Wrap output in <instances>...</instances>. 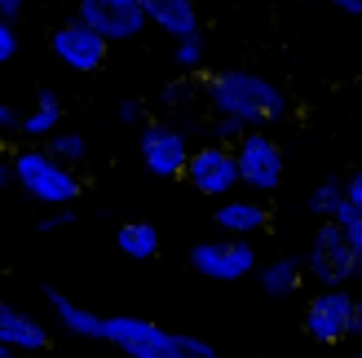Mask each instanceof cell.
<instances>
[{
  "label": "cell",
  "mask_w": 362,
  "mask_h": 358,
  "mask_svg": "<svg viewBox=\"0 0 362 358\" xmlns=\"http://www.w3.org/2000/svg\"><path fill=\"white\" fill-rule=\"evenodd\" d=\"M76 18L88 23L93 31H102L111 45L115 40H137V35L146 31V23H151L137 0H80Z\"/></svg>",
  "instance_id": "cell-11"
},
{
  "label": "cell",
  "mask_w": 362,
  "mask_h": 358,
  "mask_svg": "<svg viewBox=\"0 0 362 358\" xmlns=\"http://www.w3.org/2000/svg\"><path fill=\"white\" fill-rule=\"evenodd\" d=\"M190 270L216 279V283H234V279H247L257 275V248L247 239H221V243H194L190 248Z\"/></svg>",
  "instance_id": "cell-10"
},
{
  "label": "cell",
  "mask_w": 362,
  "mask_h": 358,
  "mask_svg": "<svg viewBox=\"0 0 362 358\" xmlns=\"http://www.w3.org/2000/svg\"><path fill=\"white\" fill-rule=\"evenodd\" d=\"M18 53V27L13 23H0V62H9Z\"/></svg>",
  "instance_id": "cell-26"
},
{
  "label": "cell",
  "mask_w": 362,
  "mask_h": 358,
  "mask_svg": "<svg viewBox=\"0 0 362 358\" xmlns=\"http://www.w3.org/2000/svg\"><path fill=\"white\" fill-rule=\"evenodd\" d=\"M345 195H349L354 208H362V168H354V173L345 177Z\"/></svg>",
  "instance_id": "cell-29"
},
{
  "label": "cell",
  "mask_w": 362,
  "mask_h": 358,
  "mask_svg": "<svg viewBox=\"0 0 362 358\" xmlns=\"http://www.w3.org/2000/svg\"><path fill=\"white\" fill-rule=\"evenodd\" d=\"M234 155H239V177L252 195H269V190L283 186L287 159H283V146L265 129H252L239 146H234Z\"/></svg>",
  "instance_id": "cell-7"
},
{
  "label": "cell",
  "mask_w": 362,
  "mask_h": 358,
  "mask_svg": "<svg viewBox=\"0 0 362 358\" xmlns=\"http://www.w3.org/2000/svg\"><path fill=\"white\" fill-rule=\"evenodd\" d=\"M115 115H119V124H141V102L137 98H124Z\"/></svg>",
  "instance_id": "cell-28"
},
{
  "label": "cell",
  "mask_w": 362,
  "mask_h": 358,
  "mask_svg": "<svg viewBox=\"0 0 362 358\" xmlns=\"http://www.w3.org/2000/svg\"><path fill=\"white\" fill-rule=\"evenodd\" d=\"M186 182H190V190L208 195V200H230L234 186H243V177H239V155H234V146H221V142L194 146L190 164H186Z\"/></svg>",
  "instance_id": "cell-6"
},
{
  "label": "cell",
  "mask_w": 362,
  "mask_h": 358,
  "mask_svg": "<svg viewBox=\"0 0 362 358\" xmlns=\"http://www.w3.org/2000/svg\"><path fill=\"white\" fill-rule=\"evenodd\" d=\"M0 345H13L18 354H40V350L53 345V332L35 314L9 306V301H0Z\"/></svg>",
  "instance_id": "cell-12"
},
{
  "label": "cell",
  "mask_w": 362,
  "mask_h": 358,
  "mask_svg": "<svg viewBox=\"0 0 362 358\" xmlns=\"http://www.w3.org/2000/svg\"><path fill=\"white\" fill-rule=\"evenodd\" d=\"M354 310H358V301L345 288H318L310 296V306H305L300 328L318 345H340L354 336Z\"/></svg>",
  "instance_id": "cell-5"
},
{
  "label": "cell",
  "mask_w": 362,
  "mask_h": 358,
  "mask_svg": "<svg viewBox=\"0 0 362 358\" xmlns=\"http://www.w3.org/2000/svg\"><path fill=\"white\" fill-rule=\"evenodd\" d=\"M115 248L133 261H151V257H159V230L151 221H124L115 230Z\"/></svg>",
  "instance_id": "cell-18"
},
{
  "label": "cell",
  "mask_w": 362,
  "mask_h": 358,
  "mask_svg": "<svg viewBox=\"0 0 362 358\" xmlns=\"http://www.w3.org/2000/svg\"><path fill=\"white\" fill-rule=\"evenodd\" d=\"M247 133H252L247 124L230 120V115H212V120H208V137H212V142H221V146H239Z\"/></svg>",
  "instance_id": "cell-23"
},
{
  "label": "cell",
  "mask_w": 362,
  "mask_h": 358,
  "mask_svg": "<svg viewBox=\"0 0 362 358\" xmlns=\"http://www.w3.org/2000/svg\"><path fill=\"white\" fill-rule=\"evenodd\" d=\"M0 129H5V133H18V137H23V115H18V111H13L9 102H0Z\"/></svg>",
  "instance_id": "cell-27"
},
{
  "label": "cell",
  "mask_w": 362,
  "mask_h": 358,
  "mask_svg": "<svg viewBox=\"0 0 362 358\" xmlns=\"http://www.w3.org/2000/svg\"><path fill=\"white\" fill-rule=\"evenodd\" d=\"M190 98H204V76H177V80L164 84L168 106H190Z\"/></svg>",
  "instance_id": "cell-22"
},
{
  "label": "cell",
  "mask_w": 362,
  "mask_h": 358,
  "mask_svg": "<svg viewBox=\"0 0 362 358\" xmlns=\"http://www.w3.org/2000/svg\"><path fill=\"white\" fill-rule=\"evenodd\" d=\"M23 13V0H0V23H18Z\"/></svg>",
  "instance_id": "cell-30"
},
{
  "label": "cell",
  "mask_w": 362,
  "mask_h": 358,
  "mask_svg": "<svg viewBox=\"0 0 362 358\" xmlns=\"http://www.w3.org/2000/svg\"><path fill=\"white\" fill-rule=\"evenodd\" d=\"M173 67L181 71V76H199V67H204V35L173 40Z\"/></svg>",
  "instance_id": "cell-21"
},
{
  "label": "cell",
  "mask_w": 362,
  "mask_h": 358,
  "mask_svg": "<svg viewBox=\"0 0 362 358\" xmlns=\"http://www.w3.org/2000/svg\"><path fill=\"white\" fill-rule=\"evenodd\" d=\"M332 5L340 13H349V18H362V0H332Z\"/></svg>",
  "instance_id": "cell-31"
},
{
  "label": "cell",
  "mask_w": 362,
  "mask_h": 358,
  "mask_svg": "<svg viewBox=\"0 0 362 358\" xmlns=\"http://www.w3.org/2000/svg\"><path fill=\"white\" fill-rule=\"evenodd\" d=\"M137 151H141V168L151 177H186V164L194 155L177 124H141Z\"/></svg>",
  "instance_id": "cell-9"
},
{
  "label": "cell",
  "mask_w": 362,
  "mask_h": 358,
  "mask_svg": "<svg viewBox=\"0 0 362 358\" xmlns=\"http://www.w3.org/2000/svg\"><path fill=\"white\" fill-rule=\"evenodd\" d=\"M345 200H349V195H345V182H336V177H332V182H318L310 195H305V208H310L318 221H332L336 208L345 204Z\"/></svg>",
  "instance_id": "cell-19"
},
{
  "label": "cell",
  "mask_w": 362,
  "mask_h": 358,
  "mask_svg": "<svg viewBox=\"0 0 362 358\" xmlns=\"http://www.w3.org/2000/svg\"><path fill=\"white\" fill-rule=\"evenodd\" d=\"M354 336H362V296H358V310H354Z\"/></svg>",
  "instance_id": "cell-32"
},
{
  "label": "cell",
  "mask_w": 362,
  "mask_h": 358,
  "mask_svg": "<svg viewBox=\"0 0 362 358\" xmlns=\"http://www.w3.org/2000/svg\"><path fill=\"white\" fill-rule=\"evenodd\" d=\"M305 275H310L318 288H345L349 279L362 275V257L354 253V243L345 239V230L336 221H318L310 248H305Z\"/></svg>",
  "instance_id": "cell-4"
},
{
  "label": "cell",
  "mask_w": 362,
  "mask_h": 358,
  "mask_svg": "<svg viewBox=\"0 0 362 358\" xmlns=\"http://www.w3.org/2000/svg\"><path fill=\"white\" fill-rule=\"evenodd\" d=\"M102 341L115 345L124 358H216V350L204 336L190 332H168L137 314H111L102 323Z\"/></svg>",
  "instance_id": "cell-3"
},
{
  "label": "cell",
  "mask_w": 362,
  "mask_h": 358,
  "mask_svg": "<svg viewBox=\"0 0 362 358\" xmlns=\"http://www.w3.org/2000/svg\"><path fill=\"white\" fill-rule=\"evenodd\" d=\"M204 102L212 106V115H230V120L247 124V129H265L269 120H283L287 106H292L283 84L257 76V71H243V67L204 76Z\"/></svg>",
  "instance_id": "cell-1"
},
{
  "label": "cell",
  "mask_w": 362,
  "mask_h": 358,
  "mask_svg": "<svg viewBox=\"0 0 362 358\" xmlns=\"http://www.w3.org/2000/svg\"><path fill=\"white\" fill-rule=\"evenodd\" d=\"M257 279H261V292L265 296H292L300 288V279H310V275H305V261L274 257V261H265L261 270H257Z\"/></svg>",
  "instance_id": "cell-16"
},
{
  "label": "cell",
  "mask_w": 362,
  "mask_h": 358,
  "mask_svg": "<svg viewBox=\"0 0 362 358\" xmlns=\"http://www.w3.org/2000/svg\"><path fill=\"white\" fill-rule=\"evenodd\" d=\"M45 151H49L53 159H62V164H71V168H76L80 159L88 155V142H84L76 129H58V133H53V137L45 142Z\"/></svg>",
  "instance_id": "cell-20"
},
{
  "label": "cell",
  "mask_w": 362,
  "mask_h": 358,
  "mask_svg": "<svg viewBox=\"0 0 362 358\" xmlns=\"http://www.w3.org/2000/svg\"><path fill=\"white\" fill-rule=\"evenodd\" d=\"M76 221V212L71 208H58V212H45L40 221H35V230H40V235H49V230H62V226H71Z\"/></svg>",
  "instance_id": "cell-25"
},
{
  "label": "cell",
  "mask_w": 362,
  "mask_h": 358,
  "mask_svg": "<svg viewBox=\"0 0 362 358\" xmlns=\"http://www.w3.org/2000/svg\"><path fill=\"white\" fill-rule=\"evenodd\" d=\"M216 230H221L226 239H252L261 235V230H269V208L261 200H221V208H216Z\"/></svg>",
  "instance_id": "cell-13"
},
{
  "label": "cell",
  "mask_w": 362,
  "mask_h": 358,
  "mask_svg": "<svg viewBox=\"0 0 362 358\" xmlns=\"http://www.w3.org/2000/svg\"><path fill=\"white\" fill-rule=\"evenodd\" d=\"M49 53H53L62 67L80 71V76H93V71L106 67L111 40H106L102 31H93L88 23H80V18H71V23H62L58 31H49Z\"/></svg>",
  "instance_id": "cell-8"
},
{
  "label": "cell",
  "mask_w": 362,
  "mask_h": 358,
  "mask_svg": "<svg viewBox=\"0 0 362 358\" xmlns=\"http://www.w3.org/2000/svg\"><path fill=\"white\" fill-rule=\"evenodd\" d=\"M45 306L53 310V318H58V328L71 332V336H80V341H102V323H106V314H93V310H84L76 306L66 292L58 288H45Z\"/></svg>",
  "instance_id": "cell-15"
},
{
  "label": "cell",
  "mask_w": 362,
  "mask_h": 358,
  "mask_svg": "<svg viewBox=\"0 0 362 358\" xmlns=\"http://www.w3.org/2000/svg\"><path fill=\"white\" fill-rule=\"evenodd\" d=\"M0 358H18V350L13 345H0Z\"/></svg>",
  "instance_id": "cell-33"
},
{
  "label": "cell",
  "mask_w": 362,
  "mask_h": 358,
  "mask_svg": "<svg viewBox=\"0 0 362 358\" xmlns=\"http://www.w3.org/2000/svg\"><path fill=\"white\" fill-rule=\"evenodd\" d=\"M141 13L151 18V27L168 31L173 40H186V35H199V5L194 0H137Z\"/></svg>",
  "instance_id": "cell-14"
},
{
  "label": "cell",
  "mask_w": 362,
  "mask_h": 358,
  "mask_svg": "<svg viewBox=\"0 0 362 358\" xmlns=\"http://www.w3.org/2000/svg\"><path fill=\"white\" fill-rule=\"evenodd\" d=\"M58 124H62V102H58L53 88H40L35 102H31V111L23 115V137H45L49 142L58 133Z\"/></svg>",
  "instance_id": "cell-17"
},
{
  "label": "cell",
  "mask_w": 362,
  "mask_h": 358,
  "mask_svg": "<svg viewBox=\"0 0 362 358\" xmlns=\"http://www.w3.org/2000/svg\"><path fill=\"white\" fill-rule=\"evenodd\" d=\"M332 221H336L340 230H345V239L354 243V253L362 257V208H354V204L345 200V204L336 208V217H332Z\"/></svg>",
  "instance_id": "cell-24"
},
{
  "label": "cell",
  "mask_w": 362,
  "mask_h": 358,
  "mask_svg": "<svg viewBox=\"0 0 362 358\" xmlns=\"http://www.w3.org/2000/svg\"><path fill=\"white\" fill-rule=\"evenodd\" d=\"M0 186H18L40 208H71L84 190L80 173L62 159H53L45 146H18L0 168Z\"/></svg>",
  "instance_id": "cell-2"
}]
</instances>
